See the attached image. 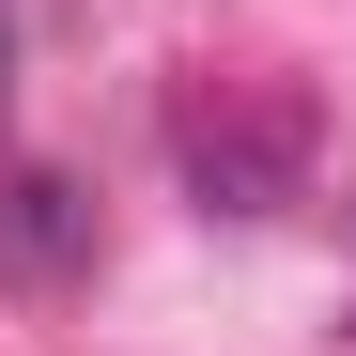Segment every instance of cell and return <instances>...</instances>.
Returning a JSON list of instances; mask_svg holds the SVG:
<instances>
[{"mask_svg":"<svg viewBox=\"0 0 356 356\" xmlns=\"http://www.w3.org/2000/svg\"><path fill=\"white\" fill-rule=\"evenodd\" d=\"M294 155H310V108L294 93H202L186 108V186L217 217H279L294 202Z\"/></svg>","mask_w":356,"mask_h":356,"instance_id":"1","label":"cell"},{"mask_svg":"<svg viewBox=\"0 0 356 356\" xmlns=\"http://www.w3.org/2000/svg\"><path fill=\"white\" fill-rule=\"evenodd\" d=\"M93 248V202L63 186V170H31V186H0V279H63Z\"/></svg>","mask_w":356,"mask_h":356,"instance_id":"2","label":"cell"}]
</instances>
